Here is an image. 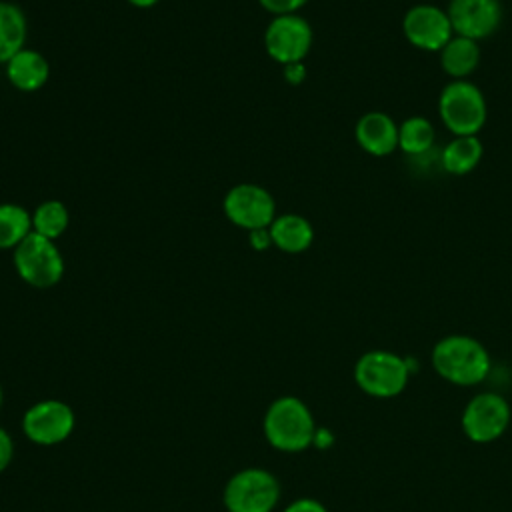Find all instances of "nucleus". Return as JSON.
Here are the masks:
<instances>
[{
  "label": "nucleus",
  "instance_id": "nucleus-1",
  "mask_svg": "<svg viewBox=\"0 0 512 512\" xmlns=\"http://www.w3.org/2000/svg\"><path fill=\"white\" fill-rule=\"evenodd\" d=\"M264 436L280 452H302L314 442L316 424L310 408L296 396L276 398L264 414Z\"/></svg>",
  "mask_w": 512,
  "mask_h": 512
},
{
  "label": "nucleus",
  "instance_id": "nucleus-2",
  "mask_svg": "<svg viewBox=\"0 0 512 512\" xmlns=\"http://www.w3.org/2000/svg\"><path fill=\"white\" fill-rule=\"evenodd\" d=\"M432 364L442 378L460 386L478 384L490 372L486 348L476 338L464 334H452L436 342Z\"/></svg>",
  "mask_w": 512,
  "mask_h": 512
},
{
  "label": "nucleus",
  "instance_id": "nucleus-3",
  "mask_svg": "<svg viewBox=\"0 0 512 512\" xmlns=\"http://www.w3.org/2000/svg\"><path fill=\"white\" fill-rule=\"evenodd\" d=\"M442 124L454 136H476L486 122V100L480 88L468 80L446 84L438 98Z\"/></svg>",
  "mask_w": 512,
  "mask_h": 512
},
{
  "label": "nucleus",
  "instance_id": "nucleus-4",
  "mask_svg": "<svg viewBox=\"0 0 512 512\" xmlns=\"http://www.w3.org/2000/svg\"><path fill=\"white\" fill-rule=\"evenodd\" d=\"M12 262L20 280L32 288H52L64 276V258L54 240L36 232L28 234L12 250Z\"/></svg>",
  "mask_w": 512,
  "mask_h": 512
},
{
  "label": "nucleus",
  "instance_id": "nucleus-5",
  "mask_svg": "<svg viewBox=\"0 0 512 512\" xmlns=\"http://www.w3.org/2000/svg\"><path fill=\"white\" fill-rule=\"evenodd\" d=\"M222 500L228 512H272L280 500V482L264 468H244L228 478Z\"/></svg>",
  "mask_w": 512,
  "mask_h": 512
},
{
  "label": "nucleus",
  "instance_id": "nucleus-6",
  "mask_svg": "<svg viewBox=\"0 0 512 512\" xmlns=\"http://www.w3.org/2000/svg\"><path fill=\"white\" fill-rule=\"evenodd\" d=\"M356 384L370 396L390 398L404 390L410 370L406 358L386 350H372L358 358L354 368Z\"/></svg>",
  "mask_w": 512,
  "mask_h": 512
},
{
  "label": "nucleus",
  "instance_id": "nucleus-7",
  "mask_svg": "<svg viewBox=\"0 0 512 512\" xmlns=\"http://www.w3.org/2000/svg\"><path fill=\"white\" fill-rule=\"evenodd\" d=\"M312 28L300 14L274 16L264 30L266 54L286 66L294 62H304L312 48Z\"/></svg>",
  "mask_w": 512,
  "mask_h": 512
},
{
  "label": "nucleus",
  "instance_id": "nucleus-8",
  "mask_svg": "<svg viewBox=\"0 0 512 512\" xmlns=\"http://www.w3.org/2000/svg\"><path fill=\"white\" fill-rule=\"evenodd\" d=\"M76 426V416L70 404L56 398H46L32 404L22 416V432L38 446H54L64 442Z\"/></svg>",
  "mask_w": 512,
  "mask_h": 512
},
{
  "label": "nucleus",
  "instance_id": "nucleus-9",
  "mask_svg": "<svg viewBox=\"0 0 512 512\" xmlns=\"http://www.w3.org/2000/svg\"><path fill=\"white\" fill-rule=\"evenodd\" d=\"M224 216L238 228L258 230L268 228L276 218V202L272 194L258 184L232 186L222 202Z\"/></svg>",
  "mask_w": 512,
  "mask_h": 512
},
{
  "label": "nucleus",
  "instance_id": "nucleus-10",
  "mask_svg": "<svg viewBox=\"0 0 512 512\" xmlns=\"http://www.w3.org/2000/svg\"><path fill=\"white\" fill-rule=\"evenodd\" d=\"M510 424L508 402L494 392L474 396L462 414L464 434L474 442H492L500 438Z\"/></svg>",
  "mask_w": 512,
  "mask_h": 512
},
{
  "label": "nucleus",
  "instance_id": "nucleus-11",
  "mask_svg": "<svg viewBox=\"0 0 512 512\" xmlns=\"http://www.w3.org/2000/svg\"><path fill=\"white\" fill-rule=\"evenodd\" d=\"M406 40L420 50L440 52L454 36L448 12L434 4H416L402 18Z\"/></svg>",
  "mask_w": 512,
  "mask_h": 512
},
{
  "label": "nucleus",
  "instance_id": "nucleus-12",
  "mask_svg": "<svg viewBox=\"0 0 512 512\" xmlns=\"http://www.w3.org/2000/svg\"><path fill=\"white\" fill-rule=\"evenodd\" d=\"M446 12L454 34L476 42L492 36L502 22L500 0H450Z\"/></svg>",
  "mask_w": 512,
  "mask_h": 512
},
{
  "label": "nucleus",
  "instance_id": "nucleus-13",
  "mask_svg": "<svg viewBox=\"0 0 512 512\" xmlns=\"http://www.w3.org/2000/svg\"><path fill=\"white\" fill-rule=\"evenodd\" d=\"M354 136L372 156H388L398 148V124L384 112H366L358 118Z\"/></svg>",
  "mask_w": 512,
  "mask_h": 512
},
{
  "label": "nucleus",
  "instance_id": "nucleus-14",
  "mask_svg": "<svg viewBox=\"0 0 512 512\" xmlns=\"http://www.w3.org/2000/svg\"><path fill=\"white\" fill-rule=\"evenodd\" d=\"M4 66L8 82L20 92L40 90L50 76L48 60L38 50L32 48H22Z\"/></svg>",
  "mask_w": 512,
  "mask_h": 512
},
{
  "label": "nucleus",
  "instance_id": "nucleus-15",
  "mask_svg": "<svg viewBox=\"0 0 512 512\" xmlns=\"http://www.w3.org/2000/svg\"><path fill=\"white\" fill-rule=\"evenodd\" d=\"M268 228L272 244L286 254L306 252L314 242V228L300 214H280Z\"/></svg>",
  "mask_w": 512,
  "mask_h": 512
},
{
  "label": "nucleus",
  "instance_id": "nucleus-16",
  "mask_svg": "<svg viewBox=\"0 0 512 512\" xmlns=\"http://www.w3.org/2000/svg\"><path fill=\"white\" fill-rule=\"evenodd\" d=\"M480 64V44L464 36H452L440 50V66L454 80H466Z\"/></svg>",
  "mask_w": 512,
  "mask_h": 512
},
{
  "label": "nucleus",
  "instance_id": "nucleus-17",
  "mask_svg": "<svg viewBox=\"0 0 512 512\" xmlns=\"http://www.w3.org/2000/svg\"><path fill=\"white\" fill-rule=\"evenodd\" d=\"M26 34L28 24L24 10L14 2L0 0V64H6L24 48Z\"/></svg>",
  "mask_w": 512,
  "mask_h": 512
},
{
  "label": "nucleus",
  "instance_id": "nucleus-18",
  "mask_svg": "<svg viewBox=\"0 0 512 512\" xmlns=\"http://www.w3.org/2000/svg\"><path fill=\"white\" fill-rule=\"evenodd\" d=\"M482 152H484V146L478 140V136H454L440 154L442 168L448 174H456V176L468 174L478 166Z\"/></svg>",
  "mask_w": 512,
  "mask_h": 512
},
{
  "label": "nucleus",
  "instance_id": "nucleus-19",
  "mask_svg": "<svg viewBox=\"0 0 512 512\" xmlns=\"http://www.w3.org/2000/svg\"><path fill=\"white\" fill-rule=\"evenodd\" d=\"M32 234V214L14 202L0 204V250H14Z\"/></svg>",
  "mask_w": 512,
  "mask_h": 512
},
{
  "label": "nucleus",
  "instance_id": "nucleus-20",
  "mask_svg": "<svg viewBox=\"0 0 512 512\" xmlns=\"http://www.w3.org/2000/svg\"><path fill=\"white\" fill-rule=\"evenodd\" d=\"M434 144V126L424 116H410L398 126V148L408 156H420Z\"/></svg>",
  "mask_w": 512,
  "mask_h": 512
},
{
  "label": "nucleus",
  "instance_id": "nucleus-21",
  "mask_svg": "<svg viewBox=\"0 0 512 512\" xmlns=\"http://www.w3.org/2000/svg\"><path fill=\"white\" fill-rule=\"evenodd\" d=\"M70 224V214L64 202L60 200H44L42 204L36 206L32 212V232L58 240Z\"/></svg>",
  "mask_w": 512,
  "mask_h": 512
},
{
  "label": "nucleus",
  "instance_id": "nucleus-22",
  "mask_svg": "<svg viewBox=\"0 0 512 512\" xmlns=\"http://www.w3.org/2000/svg\"><path fill=\"white\" fill-rule=\"evenodd\" d=\"M308 0H258V4L274 14V16H282V14H298V10L306 4Z\"/></svg>",
  "mask_w": 512,
  "mask_h": 512
},
{
  "label": "nucleus",
  "instance_id": "nucleus-23",
  "mask_svg": "<svg viewBox=\"0 0 512 512\" xmlns=\"http://www.w3.org/2000/svg\"><path fill=\"white\" fill-rule=\"evenodd\" d=\"M14 458V442L12 436L0 426V474L10 466Z\"/></svg>",
  "mask_w": 512,
  "mask_h": 512
},
{
  "label": "nucleus",
  "instance_id": "nucleus-24",
  "mask_svg": "<svg viewBox=\"0 0 512 512\" xmlns=\"http://www.w3.org/2000/svg\"><path fill=\"white\" fill-rule=\"evenodd\" d=\"M248 242L256 252H264L268 250L272 244V236H270V228H258V230H250L248 232Z\"/></svg>",
  "mask_w": 512,
  "mask_h": 512
},
{
  "label": "nucleus",
  "instance_id": "nucleus-25",
  "mask_svg": "<svg viewBox=\"0 0 512 512\" xmlns=\"http://www.w3.org/2000/svg\"><path fill=\"white\" fill-rule=\"evenodd\" d=\"M284 512H328V510L324 508V504H320L314 498H298L292 504H288Z\"/></svg>",
  "mask_w": 512,
  "mask_h": 512
},
{
  "label": "nucleus",
  "instance_id": "nucleus-26",
  "mask_svg": "<svg viewBox=\"0 0 512 512\" xmlns=\"http://www.w3.org/2000/svg\"><path fill=\"white\" fill-rule=\"evenodd\" d=\"M284 78L288 84H300L306 78V66L304 62H294V64H286L284 66Z\"/></svg>",
  "mask_w": 512,
  "mask_h": 512
},
{
  "label": "nucleus",
  "instance_id": "nucleus-27",
  "mask_svg": "<svg viewBox=\"0 0 512 512\" xmlns=\"http://www.w3.org/2000/svg\"><path fill=\"white\" fill-rule=\"evenodd\" d=\"M334 442V436H332V432L330 430H326V428H316V434H314V446L316 448H320V450H326L330 444Z\"/></svg>",
  "mask_w": 512,
  "mask_h": 512
},
{
  "label": "nucleus",
  "instance_id": "nucleus-28",
  "mask_svg": "<svg viewBox=\"0 0 512 512\" xmlns=\"http://www.w3.org/2000/svg\"><path fill=\"white\" fill-rule=\"evenodd\" d=\"M132 6H136V8H152V6H156L160 0H128Z\"/></svg>",
  "mask_w": 512,
  "mask_h": 512
},
{
  "label": "nucleus",
  "instance_id": "nucleus-29",
  "mask_svg": "<svg viewBox=\"0 0 512 512\" xmlns=\"http://www.w3.org/2000/svg\"><path fill=\"white\" fill-rule=\"evenodd\" d=\"M2 396H4V394H2V386H0V408H2Z\"/></svg>",
  "mask_w": 512,
  "mask_h": 512
}]
</instances>
